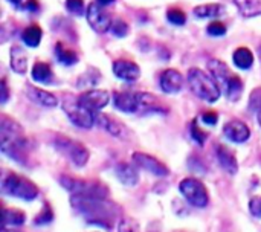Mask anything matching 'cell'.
Returning a JSON list of instances; mask_svg holds the SVG:
<instances>
[{"label": "cell", "mask_w": 261, "mask_h": 232, "mask_svg": "<svg viewBox=\"0 0 261 232\" xmlns=\"http://www.w3.org/2000/svg\"><path fill=\"white\" fill-rule=\"evenodd\" d=\"M70 205L86 219L87 223L98 225L106 229H112L116 217L122 213V210L116 203L107 200V197L73 194L70 197Z\"/></svg>", "instance_id": "6da1fadb"}, {"label": "cell", "mask_w": 261, "mask_h": 232, "mask_svg": "<svg viewBox=\"0 0 261 232\" xmlns=\"http://www.w3.org/2000/svg\"><path fill=\"white\" fill-rule=\"evenodd\" d=\"M28 141L23 136L21 125L8 118L6 115H2L0 118V148L2 151L14 159L15 162L26 164L28 161Z\"/></svg>", "instance_id": "7a4b0ae2"}, {"label": "cell", "mask_w": 261, "mask_h": 232, "mask_svg": "<svg viewBox=\"0 0 261 232\" xmlns=\"http://www.w3.org/2000/svg\"><path fill=\"white\" fill-rule=\"evenodd\" d=\"M188 84H190L191 92L203 101L216 102L220 98L219 83L213 76H210L206 72H203L202 69H197V67L190 69Z\"/></svg>", "instance_id": "3957f363"}, {"label": "cell", "mask_w": 261, "mask_h": 232, "mask_svg": "<svg viewBox=\"0 0 261 232\" xmlns=\"http://www.w3.org/2000/svg\"><path fill=\"white\" fill-rule=\"evenodd\" d=\"M2 193L5 196H12L21 200L31 202L37 199L38 187L23 176H18L15 173H8L2 179Z\"/></svg>", "instance_id": "277c9868"}, {"label": "cell", "mask_w": 261, "mask_h": 232, "mask_svg": "<svg viewBox=\"0 0 261 232\" xmlns=\"http://www.w3.org/2000/svg\"><path fill=\"white\" fill-rule=\"evenodd\" d=\"M60 184L73 194H84V196H93V197H107L109 188L101 181L95 179H76L70 176H61Z\"/></svg>", "instance_id": "5b68a950"}, {"label": "cell", "mask_w": 261, "mask_h": 232, "mask_svg": "<svg viewBox=\"0 0 261 232\" xmlns=\"http://www.w3.org/2000/svg\"><path fill=\"white\" fill-rule=\"evenodd\" d=\"M54 147L63 154V156H66L75 167H78V168H81V167H84L87 162H89V150L81 144V142H78V141H75V139H70V138H67V136H57L55 139H54Z\"/></svg>", "instance_id": "8992f818"}, {"label": "cell", "mask_w": 261, "mask_h": 232, "mask_svg": "<svg viewBox=\"0 0 261 232\" xmlns=\"http://www.w3.org/2000/svg\"><path fill=\"white\" fill-rule=\"evenodd\" d=\"M63 110L67 115L69 121L84 130H90L95 124V112L86 107L80 99L75 101H64Z\"/></svg>", "instance_id": "52a82bcc"}, {"label": "cell", "mask_w": 261, "mask_h": 232, "mask_svg": "<svg viewBox=\"0 0 261 232\" xmlns=\"http://www.w3.org/2000/svg\"><path fill=\"white\" fill-rule=\"evenodd\" d=\"M179 190H180L182 196L187 199V202L196 208H205L210 203V194H208L206 187L203 185L202 181H199L196 177L184 179L179 184Z\"/></svg>", "instance_id": "ba28073f"}, {"label": "cell", "mask_w": 261, "mask_h": 232, "mask_svg": "<svg viewBox=\"0 0 261 232\" xmlns=\"http://www.w3.org/2000/svg\"><path fill=\"white\" fill-rule=\"evenodd\" d=\"M87 21L92 26L93 31L104 34L110 29L112 26V18L110 15L102 9V5L99 3H90L87 6Z\"/></svg>", "instance_id": "9c48e42d"}, {"label": "cell", "mask_w": 261, "mask_h": 232, "mask_svg": "<svg viewBox=\"0 0 261 232\" xmlns=\"http://www.w3.org/2000/svg\"><path fill=\"white\" fill-rule=\"evenodd\" d=\"M133 162L139 168H142L158 177H165L170 174V170L167 168V165H164L161 161H158L156 158H153L147 153H141V151L133 153Z\"/></svg>", "instance_id": "30bf717a"}, {"label": "cell", "mask_w": 261, "mask_h": 232, "mask_svg": "<svg viewBox=\"0 0 261 232\" xmlns=\"http://www.w3.org/2000/svg\"><path fill=\"white\" fill-rule=\"evenodd\" d=\"M223 133L229 141L237 142V144H243L251 138L249 127L245 122L239 121V119H232V121L226 122L225 127H223Z\"/></svg>", "instance_id": "8fae6325"}, {"label": "cell", "mask_w": 261, "mask_h": 232, "mask_svg": "<svg viewBox=\"0 0 261 232\" xmlns=\"http://www.w3.org/2000/svg\"><path fill=\"white\" fill-rule=\"evenodd\" d=\"M86 107H89L93 112H98L104 109L110 101V93L107 90H87L78 98Z\"/></svg>", "instance_id": "7c38bea8"}, {"label": "cell", "mask_w": 261, "mask_h": 232, "mask_svg": "<svg viewBox=\"0 0 261 232\" xmlns=\"http://www.w3.org/2000/svg\"><path fill=\"white\" fill-rule=\"evenodd\" d=\"M113 73L128 83H133L136 80H139L141 76V69L136 63L128 61V60H116L113 63Z\"/></svg>", "instance_id": "4fadbf2b"}, {"label": "cell", "mask_w": 261, "mask_h": 232, "mask_svg": "<svg viewBox=\"0 0 261 232\" xmlns=\"http://www.w3.org/2000/svg\"><path fill=\"white\" fill-rule=\"evenodd\" d=\"M113 104L124 113H135L139 110L138 92H116L113 95Z\"/></svg>", "instance_id": "5bb4252c"}, {"label": "cell", "mask_w": 261, "mask_h": 232, "mask_svg": "<svg viewBox=\"0 0 261 232\" xmlns=\"http://www.w3.org/2000/svg\"><path fill=\"white\" fill-rule=\"evenodd\" d=\"M184 86V76L176 69H167L161 75V89L165 93H177Z\"/></svg>", "instance_id": "9a60e30c"}, {"label": "cell", "mask_w": 261, "mask_h": 232, "mask_svg": "<svg viewBox=\"0 0 261 232\" xmlns=\"http://www.w3.org/2000/svg\"><path fill=\"white\" fill-rule=\"evenodd\" d=\"M95 124H98L101 128H104L107 133H110V135H113V136H116V138L125 139V138L128 136L125 127L121 125L118 121L112 119V118L107 116V115H102V113L95 112Z\"/></svg>", "instance_id": "2e32d148"}, {"label": "cell", "mask_w": 261, "mask_h": 232, "mask_svg": "<svg viewBox=\"0 0 261 232\" xmlns=\"http://www.w3.org/2000/svg\"><path fill=\"white\" fill-rule=\"evenodd\" d=\"M216 154H217V161L220 164V167L228 173V174H237L239 171V162L236 154L225 145H219L216 148Z\"/></svg>", "instance_id": "e0dca14e"}, {"label": "cell", "mask_w": 261, "mask_h": 232, "mask_svg": "<svg viewBox=\"0 0 261 232\" xmlns=\"http://www.w3.org/2000/svg\"><path fill=\"white\" fill-rule=\"evenodd\" d=\"M26 95L29 96V99H32L34 102H37V104H40L43 107H50L52 109V107L58 106V99L52 93H49V92H46L43 89H38V87H34V86H26Z\"/></svg>", "instance_id": "ac0fdd59"}, {"label": "cell", "mask_w": 261, "mask_h": 232, "mask_svg": "<svg viewBox=\"0 0 261 232\" xmlns=\"http://www.w3.org/2000/svg\"><path fill=\"white\" fill-rule=\"evenodd\" d=\"M138 99H139V110L142 112H154V113H168V109L154 96L145 92H138Z\"/></svg>", "instance_id": "d6986e66"}, {"label": "cell", "mask_w": 261, "mask_h": 232, "mask_svg": "<svg viewBox=\"0 0 261 232\" xmlns=\"http://www.w3.org/2000/svg\"><path fill=\"white\" fill-rule=\"evenodd\" d=\"M208 69H210L211 75L216 78V81H217L220 86H223V87L228 86L229 80H231L232 75H234V73H231L229 67H228L223 61H220V60H211V61L208 63Z\"/></svg>", "instance_id": "ffe728a7"}, {"label": "cell", "mask_w": 261, "mask_h": 232, "mask_svg": "<svg viewBox=\"0 0 261 232\" xmlns=\"http://www.w3.org/2000/svg\"><path fill=\"white\" fill-rule=\"evenodd\" d=\"M115 171H116L118 179L124 185H128V187L138 185V182H139V173H138V170L133 165H130L127 162H122V164H118L116 165Z\"/></svg>", "instance_id": "44dd1931"}, {"label": "cell", "mask_w": 261, "mask_h": 232, "mask_svg": "<svg viewBox=\"0 0 261 232\" xmlns=\"http://www.w3.org/2000/svg\"><path fill=\"white\" fill-rule=\"evenodd\" d=\"M26 222V214L17 208H3L2 213V228L21 226Z\"/></svg>", "instance_id": "7402d4cb"}, {"label": "cell", "mask_w": 261, "mask_h": 232, "mask_svg": "<svg viewBox=\"0 0 261 232\" xmlns=\"http://www.w3.org/2000/svg\"><path fill=\"white\" fill-rule=\"evenodd\" d=\"M234 3L245 18H252L261 14V0H234Z\"/></svg>", "instance_id": "603a6c76"}, {"label": "cell", "mask_w": 261, "mask_h": 232, "mask_svg": "<svg viewBox=\"0 0 261 232\" xmlns=\"http://www.w3.org/2000/svg\"><path fill=\"white\" fill-rule=\"evenodd\" d=\"M194 15L199 18H214L225 12V6L220 3H208V5H199L194 8Z\"/></svg>", "instance_id": "cb8c5ba5"}, {"label": "cell", "mask_w": 261, "mask_h": 232, "mask_svg": "<svg viewBox=\"0 0 261 232\" xmlns=\"http://www.w3.org/2000/svg\"><path fill=\"white\" fill-rule=\"evenodd\" d=\"M11 67L14 72L17 73H26V67H28V57H26V52L15 46L11 49Z\"/></svg>", "instance_id": "d4e9b609"}, {"label": "cell", "mask_w": 261, "mask_h": 232, "mask_svg": "<svg viewBox=\"0 0 261 232\" xmlns=\"http://www.w3.org/2000/svg\"><path fill=\"white\" fill-rule=\"evenodd\" d=\"M32 78L35 81H38V83H46V84L52 83L54 73H52L50 66L47 63H43V61L35 63L34 67H32Z\"/></svg>", "instance_id": "484cf974"}, {"label": "cell", "mask_w": 261, "mask_h": 232, "mask_svg": "<svg viewBox=\"0 0 261 232\" xmlns=\"http://www.w3.org/2000/svg\"><path fill=\"white\" fill-rule=\"evenodd\" d=\"M41 37H43V31L38 24H31L28 26L23 34H21V38L23 41L29 46V47H37L41 41Z\"/></svg>", "instance_id": "4316f807"}, {"label": "cell", "mask_w": 261, "mask_h": 232, "mask_svg": "<svg viewBox=\"0 0 261 232\" xmlns=\"http://www.w3.org/2000/svg\"><path fill=\"white\" fill-rule=\"evenodd\" d=\"M234 64L239 67V69H249L252 64H254V55L252 52L248 49V47H239L236 52H234Z\"/></svg>", "instance_id": "83f0119b"}, {"label": "cell", "mask_w": 261, "mask_h": 232, "mask_svg": "<svg viewBox=\"0 0 261 232\" xmlns=\"http://www.w3.org/2000/svg\"><path fill=\"white\" fill-rule=\"evenodd\" d=\"M55 54H57V60H58L61 64H64V66H72V64H75V63L78 61L76 54H75L72 49L66 47L63 43H57V46H55Z\"/></svg>", "instance_id": "f1b7e54d"}, {"label": "cell", "mask_w": 261, "mask_h": 232, "mask_svg": "<svg viewBox=\"0 0 261 232\" xmlns=\"http://www.w3.org/2000/svg\"><path fill=\"white\" fill-rule=\"evenodd\" d=\"M225 90H226V95H228V99H229V101H232V102L239 101L240 96H242V90H243V83H242V80H240L237 75H232V78L229 80V83H228V86L225 87Z\"/></svg>", "instance_id": "f546056e"}, {"label": "cell", "mask_w": 261, "mask_h": 232, "mask_svg": "<svg viewBox=\"0 0 261 232\" xmlns=\"http://www.w3.org/2000/svg\"><path fill=\"white\" fill-rule=\"evenodd\" d=\"M54 220V211L50 208V205L47 202H44L40 214L34 219V225L35 226H43V225H49Z\"/></svg>", "instance_id": "4dcf8cb0"}, {"label": "cell", "mask_w": 261, "mask_h": 232, "mask_svg": "<svg viewBox=\"0 0 261 232\" xmlns=\"http://www.w3.org/2000/svg\"><path fill=\"white\" fill-rule=\"evenodd\" d=\"M249 112L255 115H258L261 112V87L254 89L249 96Z\"/></svg>", "instance_id": "1f68e13d"}, {"label": "cell", "mask_w": 261, "mask_h": 232, "mask_svg": "<svg viewBox=\"0 0 261 232\" xmlns=\"http://www.w3.org/2000/svg\"><path fill=\"white\" fill-rule=\"evenodd\" d=\"M167 17H168V20H170L173 24H177V26H182V24H185V21H187L185 12L180 11V9H177V8L168 9V11H167Z\"/></svg>", "instance_id": "d6a6232c"}, {"label": "cell", "mask_w": 261, "mask_h": 232, "mask_svg": "<svg viewBox=\"0 0 261 232\" xmlns=\"http://www.w3.org/2000/svg\"><path fill=\"white\" fill-rule=\"evenodd\" d=\"M119 232H141V226H139L138 220H135L132 217H124L119 222Z\"/></svg>", "instance_id": "836d02e7"}, {"label": "cell", "mask_w": 261, "mask_h": 232, "mask_svg": "<svg viewBox=\"0 0 261 232\" xmlns=\"http://www.w3.org/2000/svg\"><path fill=\"white\" fill-rule=\"evenodd\" d=\"M110 29H112V32H113L116 37H125V35L128 34V24H127L124 20H121V18L113 20Z\"/></svg>", "instance_id": "e575fe53"}, {"label": "cell", "mask_w": 261, "mask_h": 232, "mask_svg": "<svg viewBox=\"0 0 261 232\" xmlns=\"http://www.w3.org/2000/svg\"><path fill=\"white\" fill-rule=\"evenodd\" d=\"M191 136H193V139H194L199 145H203L205 141L208 139V133H206V132H202V128L197 125L196 121H193V124H191Z\"/></svg>", "instance_id": "d590c367"}, {"label": "cell", "mask_w": 261, "mask_h": 232, "mask_svg": "<svg viewBox=\"0 0 261 232\" xmlns=\"http://www.w3.org/2000/svg\"><path fill=\"white\" fill-rule=\"evenodd\" d=\"M66 8L69 12H72L75 15H81L84 12V2L83 0H67Z\"/></svg>", "instance_id": "8d00e7d4"}, {"label": "cell", "mask_w": 261, "mask_h": 232, "mask_svg": "<svg viewBox=\"0 0 261 232\" xmlns=\"http://www.w3.org/2000/svg\"><path fill=\"white\" fill-rule=\"evenodd\" d=\"M208 34H210V35H214V37L225 35V34H226V26H225L222 21H213V23H210V26H208Z\"/></svg>", "instance_id": "74e56055"}, {"label": "cell", "mask_w": 261, "mask_h": 232, "mask_svg": "<svg viewBox=\"0 0 261 232\" xmlns=\"http://www.w3.org/2000/svg\"><path fill=\"white\" fill-rule=\"evenodd\" d=\"M249 211L254 217L261 219V196H255L249 202Z\"/></svg>", "instance_id": "f35d334b"}, {"label": "cell", "mask_w": 261, "mask_h": 232, "mask_svg": "<svg viewBox=\"0 0 261 232\" xmlns=\"http://www.w3.org/2000/svg\"><path fill=\"white\" fill-rule=\"evenodd\" d=\"M217 119H219V116H217L216 112H205L202 115V121L205 124H208V125H216L217 124Z\"/></svg>", "instance_id": "ab89813d"}, {"label": "cell", "mask_w": 261, "mask_h": 232, "mask_svg": "<svg viewBox=\"0 0 261 232\" xmlns=\"http://www.w3.org/2000/svg\"><path fill=\"white\" fill-rule=\"evenodd\" d=\"M8 98H9L8 84H6V80H2V96H0V102H2V104H6Z\"/></svg>", "instance_id": "60d3db41"}, {"label": "cell", "mask_w": 261, "mask_h": 232, "mask_svg": "<svg viewBox=\"0 0 261 232\" xmlns=\"http://www.w3.org/2000/svg\"><path fill=\"white\" fill-rule=\"evenodd\" d=\"M24 9H28V11H37L38 9V2L37 0H28L24 3Z\"/></svg>", "instance_id": "b9f144b4"}, {"label": "cell", "mask_w": 261, "mask_h": 232, "mask_svg": "<svg viewBox=\"0 0 261 232\" xmlns=\"http://www.w3.org/2000/svg\"><path fill=\"white\" fill-rule=\"evenodd\" d=\"M115 0H98V3L99 5H102V6H106V5H110V3H113Z\"/></svg>", "instance_id": "7bdbcfd3"}, {"label": "cell", "mask_w": 261, "mask_h": 232, "mask_svg": "<svg viewBox=\"0 0 261 232\" xmlns=\"http://www.w3.org/2000/svg\"><path fill=\"white\" fill-rule=\"evenodd\" d=\"M2 232H21V231H15V229H9V228H2Z\"/></svg>", "instance_id": "ee69618b"}, {"label": "cell", "mask_w": 261, "mask_h": 232, "mask_svg": "<svg viewBox=\"0 0 261 232\" xmlns=\"http://www.w3.org/2000/svg\"><path fill=\"white\" fill-rule=\"evenodd\" d=\"M11 3H14V5H20L21 3V0H9Z\"/></svg>", "instance_id": "f6af8a7d"}, {"label": "cell", "mask_w": 261, "mask_h": 232, "mask_svg": "<svg viewBox=\"0 0 261 232\" xmlns=\"http://www.w3.org/2000/svg\"><path fill=\"white\" fill-rule=\"evenodd\" d=\"M258 122H260V125H261V112L258 113Z\"/></svg>", "instance_id": "bcb514c9"}, {"label": "cell", "mask_w": 261, "mask_h": 232, "mask_svg": "<svg viewBox=\"0 0 261 232\" xmlns=\"http://www.w3.org/2000/svg\"><path fill=\"white\" fill-rule=\"evenodd\" d=\"M260 57H261V47H260Z\"/></svg>", "instance_id": "7dc6e473"}]
</instances>
